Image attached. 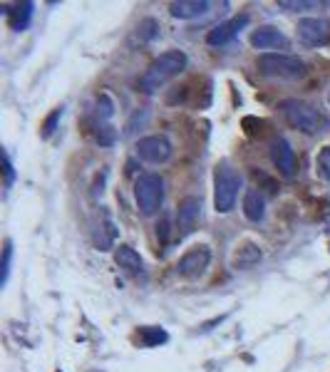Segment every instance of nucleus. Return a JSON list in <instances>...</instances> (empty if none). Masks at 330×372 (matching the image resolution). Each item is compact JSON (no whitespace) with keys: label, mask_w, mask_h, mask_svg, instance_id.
<instances>
[{"label":"nucleus","mask_w":330,"mask_h":372,"mask_svg":"<svg viewBox=\"0 0 330 372\" xmlns=\"http://www.w3.org/2000/svg\"><path fill=\"white\" fill-rule=\"evenodd\" d=\"M174 154V147L164 134H152V137H142L137 142V157L147 164H164Z\"/></svg>","instance_id":"6"},{"label":"nucleus","mask_w":330,"mask_h":372,"mask_svg":"<svg viewBox=\"0 0 330 372\" xmlns=\"http://www.w3.org/2000/svg\"><path fill=\"white\" fill-rule=\"evenodd\" d=\"M139 338H142V343L147 347H157L159 343H166L169 335H166L161 328H142L139 330Z\"/></svg>","instance_id":"19"},{"label":"nucleus","mask_w":330,"mask_h":372,"mask_svg":"<svg viewBox=\"0 0 330 372\" xmlns=\"http://www.w3.org/2000/svg\"><path fill=\"white\" fill-rule=\"evenodd\" d=\"M114 142H117V129L112 124H100L97 127V144L100 147H112Z\"/></svg>","instance_id":"22"},{"label":"nucleus","mask_w":330,"mask_h":372,"mask_svg":"<svg viewBox=\"0 0 330 372\" xmlns=\"http://www.w3.org/2000/svg\"><path fill=\"white\" fill-rule=\"evenodd\" d=\"M318 6H320L318 0H278V8H283V11H288V13L313 11V8H318Z\"/></svg>","instance_id":"20"},{"label":"nucleus","mask_w":330,"mask_h":372,"mask_svg":"<svg viewBox=\"0 0 330 372\" xmlns=\"http://www.w3.org/2000/svg\"><path fill=\"white\" fill-rule=\"evenodd\" d=\"M241 184H244V179L229 161H221L216 166V174H213V208H216V213L234 211Z\"/></svg>","instance_id":"2"},{"label":"nucleus","mask_w":330,"mask_h":372,"mask_svg":"<svg viewBox=\"0 0 330 372\" xmlns=\"http://www.w3.org/2000/svg\"><path fill=\"white\" fill-rule=\"evenodd\" d=\"M271 161H273V166H276V169L286 176V179L296 176V171H298V159H296V152H293V147L283 137L273 139V144H271Z\"/></svg>","instance_id":"9"},{"label":"nucleus","mask_w":330,"mask_h":372,"mask_svg":"<svg viewBox=\"0 0 330 372\" xmlns=\"http://www.w3.org/2000/svg\"><path fill=\"white\" fill-rule=\"evenodd\" d=\"M261 258H263L261 246L253 244V241H246V244H241L239 248H236L234 258H231V266H234L236 271H249L256 263H261Z\"/></svg>","instance_id":"12"},{"label":"nucleus","mask_w":330,"mask_h":372,"mask_svg":"<svg viewBox=\"0 0 330 372\" xmlns=\"http://www.w3.org/2000/svg\"><path fill=\"white\" fill-rule=\"evenodd\" d=\"M199 216H202V199L187 197L179 204V211H176V229H179V234H189V231H194Z\"/></svg>","instance_id":"11"},{"label":"nucleus","mask_w":330,"mask_h":372,"mask_svg":"<svg viewBox=\"0 0 330 372\" xmlns=\"http://www.w3.org/2000/svg\"><path fill=\"white\" fill-rule=\"evenodd\" d=\"M251 45H253L256 50H273V48H286L288 45V37L283 35L281 30H276V27H258V30H253V35H251Z\"/></svg>","instance_id":"13"},{"label":"nucleus","mask_w":330,"mask_h":372,"mask_svg":"<svg viewBox=\"0 0 330 372\" xmlns=\"http://www.w3.org/2000/svg\"><path fill=\"white\" fill-rule=\"evenodd\" d=\"M3 13L8 15V22H11L13 30L22 32L27 25H30V20H32V13H35V3H20V6H15L13 11H8V8L3 6Z\"/></svg>","instance_id":"16"},{"label":"nucleus","mask_w":330,"mask_h":372,"mask_svg":"<svg viewBox=\"0 0 330 372\" xmlns=\"http://www.w3.org/2000/svg\"><path fill=\"white\" fill-rule=\"evenodd\" d=\"M11 260H13V241H6V246H3V263H0V268H3V286H8V278H11Z\"/></svg>","instance_id":"24"},{"label":"nucleus","mask_w":330,"mask_h":372,"mask_svg":"<svg viewBox=\"0 0 330 372\" xmlns=\"http://www.w3.org/2000/svg\"><path fill=\"white\" fill-rule=\"evenodd\" d=\"M209 263H211V251L209 246H194L187 253L181 255L179 263H176V273L181 278H199L206 273Z\"/></svg>","instance_id":"7"},{"label":"nucleus","mask_w":330,"mask_h":372,"mask_svg":"<svg viewBox=\"0 0 330 372\" xmlns=\"http://www.w3.org/2000/svg\"><path fill=\"white\" fill-rule=\"evenodd\" d=\"M3 161H6V186L11 189L13 181H15V169H13V161H11V154H8V152H3Z\"/></svg>","instance_id":"26"},{"label":"nucleus","mask_w":330,"mask_h":372,"mask_svg":"<svg viewBox=\"0 0 330 372\" xmlns=\"http://www.w3.org/2000/svg\"><path fill=\"white\" fill-rule=\"evenodd\" d=\"M258 69L261 74L276 77V80H301L305 74V62L296 55L266 53L258 58Z\"/></svg>","instance_id":"4"},{"label":"nucleus","mask_w":330,"mask_h":372,"mask_svg":"<svg viewBox=\"0 0 330 372\" xmlns=\"http://www.w3.org/2000/svg\"><path fill=\"white\" fill-rule=\"evenodd\" d=\"M137 37L142 40V43H152V40H157V37H159V22H157L154 18H144V20L137 25Z\"/></svg>","instance_id":"18"},{"label":"nucleus","mask_w":330,"mask_h":372,"mask_svg":"<svg viewBox=\"0 0 330 372\" xmlns=\"http://www.w3.org/2000/svg\"><path fill=\"white\" fill-rule=\"evenodd\" d=\"M281 112H283V117H286V122L291 124V127L301 129L303 134H320L328 129L325 114H320L315 107L305 105V102H301V100H283Z\"/></svg>","instance_id":"3"},{"label":"nucleus","mask_w":330,"mask_h":372,"mask_svg":"<svg viewBox=\"0 0 330 372\" xmlns=\"http://www.w3.org/2000/svg\"><path fill=\"white\" fill-rule=\"evenodd\" d=\"M246 25H249V15H246V13H241V15L231 18V20H226V22H218L216 27H211V30L206 32V43L211 45V48L229 45Z\"/></svg>","instance_id":"8"},{"label":"nucleus","mask_w":330,"mask_h":372,"mask_svg":"<svg viewBox=\"0 0 330 372\" xmlns=\"http://www.w3.org/2000/svg\"><path fill=\"white\" fill-rule=\"evenodd\" d=\"M318 171H320V176H323V179L330 181V147H325L323 152H320V157H318Z\"/></svg>","instance_id":"25"},{"label":"nucleus","mask_w":330,"mask_h":372,"mask_svg":"<svg viewBox=\"0 0 330 372\" xmlns=\"http://www.w3.org/2000/svg\"><path fill=\"white\" fill-rule=\"evenodd\" d=\"M134 199L144 216H154L164 204V179L159 174H142L134 184Z\"/></svg>","instance_id":"5"},{"label":"nucleus","mask_w":330,"mask_h":372,"mask_svg":"<svg viewBox=\"0 0 330 372\" xmlns=\"http://www.w3.org/2000/svg\"><path fill=\"white\" fill-rule=\"evenodd\" d=\"M114 258H117V263H119V266H122L127 273H134V276L144 273V260H142V255H139L137 251L132 248V246H119L117 253H114Z\"/></svg>","instance_id":"17"},{"label":"nucleus","mask_w":330,"mask_h":372,"mask_svg":"<svg viewBox=\"0 0 330 372\" xmlns=\"http://www.w3.org/2000/svg\"><path fill=\"white\" fill-rule=\"evenodd\" d=\"M211 3L206 0H176L169 6V13L179 20H194V18H202L209 13Z\"/></svg>","instance_id":"14"},{"label":"nucleus","mask_w":330,"mask_h":372,"mask_svg":"<svg viewBox=\"0 0 330 372\" xmlns=\"http://www.w3.org/2000/svg\"><path fill=\"white\" fill-rule=\"evenodd\" d=\"M114 114V105L112 100L107 95H100L97 97V117H100V122H107V119Z\"/></svg>","instance_id":"23"},{"label":"nucleus","mask_w":330,"mask_h":372,"mask_svg":"<svg viewBox=\"0 0 330 372\" xmlns=\"http://www.w3.org/2000/svg\"><path fill=\"white\" fill-rule=\"evenodd\" d=\"M157 236H159L161 241L169 239V218H161V221L157 223Z\"/></svg>","instance_id":"27"},{"label":"nucleus","mask_w":330,"mask_h":372,"mask_svg":"<svg viewBox=\"0 0 330 372\" xmlns=\"http://www.w3.org/2000/svg\"><path fill=\"white\" fill-rule=\"evenodd\" d=\"M330 22L320 20V18H303L298 22V37L310 48H320V45L330 43Z\"/></svg>","instance_id":"10"},{"label":"nucleus","mask_w":330,"mask_h":372,"mask_svg":"<svg viewBox=\"0 0 330 372\" xmlns=\"http://www.w3.org/2000/svg\"><path fill=\"white\" fill-rule=\"evenodd\" d=\"M187 55L181 53V50H166L161 53L154 62L147 67V72L139 77V87L142 92H154L159 87H164L169 80H174L176 74H181L187 69Z\"/></svg>","instance_id":"1"},{"label":"nucleus","mask_w":330,"mask_h":372,"mask_svg":"<svg viewBox=\"0 0 330 372\" xmlns=\"http://www.w3.org/2000/svg\"><path fill=\"white\" fill-rule=\"evenodd\" d=\"M60 119H62V107L53 109V112L48 114V117H45L43 127H40V129H43V132H40V134H43V139H50V137H53L55 129H58V124H60Z\"/></svg>","instance_id":"21"},{"label":"nucleus","mask_w":330,"mask_h":372,"mask_svg":"<svg viewBox=\"0 0 330 372\" xmlns=\"http://www.w3.org/2000/svg\"><path fill=\"white\" fill-rule=\"evenodd\" d=\"M244 216L249 218L251 223H261L266 218V199H263L261 192L256 189H249L244 197Z\"/></svg>","instance_id":"15"}]
</instances>
